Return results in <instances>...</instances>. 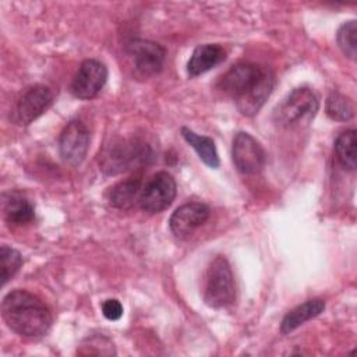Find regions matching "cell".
I'll use <instances>...</instances> for the list:
<instances>
[{
	"instance_id": "3",
	"label": "cell",
	"mask_w": 357,
	"mask_h": 357,
	"mask_svg": "<svg viewBox=\"0 0 357 357\" xmlns=\"http://www.w3.org/2000/svg\"><path fill=\"white\" fill-rule=\"evenodd\" d=\"M151 146L139 139H117L99 153V166L106 174H119L152 160Z\"/></svg>"
},
{
	"instance_id": "7",
	"label": "cell",
	"mask_w": 357,
	"mask_h": 357,
	"mask_svg": "<svg viewBox=\"0 0 357 357\" xmlns=\"http://www.w3.org/2000/svg\"><path fill=\"white\" fill-rule=\"evenodd\" d=\"M106 81H107L106 66L95 59H86L79 64L70 84V91L73 96L78 99H82V100L92 99L100 92Z\"/></svg>"
},
{
	"instance_id": "18",
	"label": "cell",
	"mask_w": 357,
	"mask_h": 357,
	"mask_svg": "<svg viewBox=\"0 0 357 357\" xmlns=\"http://www.w3.org/2000/svg\"><path fill=\"white\" fill-rule=\"evenodd\" d=\"M335 153L343 167L349 170L356 169V130H346L337 135Z\"/></svg>"
},
{
	"instance_id": "20",
	"label": "cell",
	"mask_w": 357,
	"mask_h": 357,
	"mask_svg": "<svg viewBox=\"0 0 357 357\" xmlns=\"http://www.w3.org/2000/svg\"><path fill=\"white\" fill-rule=\"evenodd\" d=\"M22 265V257L21 254L7 245H3L0 248V279L1 286H4L21 268Z\"/></svg>"
},
{
	"instance_id": "2",
	"label": "cell",
	"mask_w": 357,
	"mask_h": 357,
	"mask_svg": "<svg viewBox=\"0 0 357 357\" xmlns=\"http://www.w3.org/2000/svg\"><path fill=\"white\" fill-rule=\"evenodd\" d=\"M1 317L13 332L25 337L43 336L53 322L49 307L39 297L20 289L3 297Z\"/></svg>"
},
{
	"instance_id": "13",
	"label": "cell",
	"mask_w": 357,
	"mask_h": 357,
	"mask_svg": "<svg viewBox=\"0 0 357 357\" xmlns=\"http://www.w3.org/2000/svg\"><path fill=\"white\" fill-rule=\"evenodd\" d=\"M226 52L222 46L216 43H205L199 45L194 49L188 63H187V73L190 77H198L218 64L225 61Z\"/></svg>"
},
{
	"instance_id": "21",
	"label": "cell",
	"mask_w": 357,
	"mask_h": 357,
	"mask_svg": "<svg viewBox=\"0 0 357 357\" xmlns=\"http://www.w3.org/2000/svg\"><path fill=\"white\" fill-rule=\"evenodd\" d=\"M337 45L342 52L351 60L357 54V24L354 20L344 22L337 31Z\"/></svg>"
},
{
	"instance_id": "6",
	"label": "cell",
	"mask_w": 357,
	"mask_h": 357,
	"mask_svg": "<svg viewBox=\"0 0 357 357\" xmlns=\"http://www.w3.org/2000/svg\"><path fill=\"white\" fill-rule=\"evenodd\" d=\"M176 181L167 172H158L141 190L138 204L146 213H159L173 202Z\"/></svg>"
},
{
	"instance_id": "16",
	"label": "cell",
	"mask_w": 357,
	"mask_h": 357,
	"mask_svg": "<svg viewBox=\"0 0 357 357\" xmlns=\"http://www.w3.org/2000/svg\"><path fill=\"white\" fill-rule=\"evenodd\" d=\"M181 135L206 166L212 169H216L219 166V155L212 138L206 135H199L187 127L181 128Z\"/></svg>"
},
{
	"instance_id": "11",
	"label": "cell",
	"mask_w": 357,
	"mask_h": 357,
	"mask_svg": "<svg viewBox=\"0 0 357 357\" xmlns=\"http://www.w3.org/2000/svg\"><path fill=\"white\" fill-rule=\"evenodd\" d=\"M128 52L132 56L135 70L144 77L158 74L166 59V49L146 39H134L128 45Z\"/></svg>"
},
{
	"instance_id": "22",
	"label": "cell",
	"mask_w": 357,
	"mask_h": 357,
	"mask_svg": "<svg viewBox=\"0 0 357 357\" xmlns=\"http://www.w3.org/2000/svg\"><path fill=\"white\" fill-rule=\"evenodd\" d=\"M102 312H103L105 318H107L109 321H117L123 315V305L119 300L109 298V300L103 301Z\"/></svg>"
},
{
	"instance_id": "19",
	"label": "cell",
	"mask_w": 357,
	"mask_h": 357,
	"mask_svg": "<svg viewBox=\"0 0 357 357\" xmlns=\"http://www.w3.org/2000/svg\"><path fill=\"white\" fill-rule=\"evenodd\" d=\"M325 110L326 114L336 121H347L354 116L353 102L339 92H332L328 96Z\"/></svg>"
},
{
	"instance_id": "10",
	"label": "cell",
	"mask_w": 357,
	"mask_h": 357,
	"mask_svg": "<svg viewBox=\"0 0 357 357\" xmlns=\"http://www.w3.org/2000/svg\"><path fill=\"white\" fill-rule=\"evenodd\" d=\"M53 91L45 85L29 88L18 100L14 110V120L18 124L26 126L42 116L53 102Z\"/></svg>"
},
{
	"instance_id": "8",
	"label": "cell",
	"mask_w": 357,
	"mask_h": 357,
	"mask_svg": "<svg viewBox=\"0 0 357 357\" xmlns=\"http://www.w3.org/2000/svg\"><path fill=\"white\" fill-rule=\"evenodd\" d=\"M231 159L243 174H255L262 170L266 156L261 144L248 132L240 131L233 138Z\"/></svg>"
},
{
	"instance_id": "9",
	"label": "cell",
	"mask_w": 357,
	"mask_h": 357,
	"mask_svg": "<svg viewBox=\"0 0 357 357\" xmlns=\"http://www.w3.org/2000/svg\"><path fill=\"white\" fill-rule=\"evenodd\" d=\"M89 149V131L79 120L70 121L60 134L59 151L61 159L73 166L79 165Z\"/></svg>"
},
{
	"instance_id": "4",
	"label": "cell",
	"mask_w": 357,
	"mask_h": 357,
	"mask_svg": "<svg viewBox=\"0 0 357 357\" xmlns=\"http://www.w3.org/2000/svg\"><path fill=\"white\" fill-rule=\"evenodd\" d=\"M234 297L236 287L231 268L225 257L218 255L206 271L204 301L212 308H223L230 305Z\"/></svg>"
},
{
	"instance_id": "5",
	"label": "cell",
	"mask_w": 357,
	"mask_h": 357,
	"mask_svg": "<svg viewBox=\"0 0 357 357\" xmlns=\"http://www.w3.org/2000/svg\"><path fill=\"white\" fill-rule=\"evenodd\" d=\"M319 100L308 86L293 89L275 110V120L284 127L308 123L318 112Z\"/></svg>"
},
{
	"instance_id": "1",
	"label": "cell",
	"mask_w": 357,
	"mask_h": 357,
	"mask_svg": "<svg viewBox=\"0 0 357 357\" xmlns=\"http://www.w3.org/2000/svg\"><path fill=\"white\" fill-rule=\"evenodd\" d=\"M220 89L231 96L238 112L254 116L264 106L275 86V74L252 63H238L220 78Z\"/></svg>"
},
{
	"instance_id": "17",
	"label": "cell",
	"mask_w": 357,
	"mask_h": 357,
	"mask_svg": "<svg viewBox=\"0 0 357 357\" xmlns=\"http://www.w3.org/2000/svg\"><path fill=\"white\" fill-rule=\"evenodd\" d=\"M141 181L131 178L117 183L109 194V201L113 206L119 209H128L139 199L141 194Z\"/></svg>"
},
{
	"instance_id": "12",
	"label": "cell",
	"mask_w": 357,
	"mask_h": 357,
	"mask_svg": "<svg viewBox=\"0 0 357 357\" xmlns=\"http://www.w3.org/2000/svg\"><path fill=\"white\" fill-rule=\"evenodd\" d=\"M209 208L202 202H188L178 206L170 216L169 226L172 233L178 238L188 237L197 227L204 225L209 218Z\"/></svg>"
},
{
	"instance_id": "15",
	"label": "cell",
	"mask_w": 357,
	"mask_h": 357,
	"mask_svg": "<svg viewBox=\"0 0 357 357\" xmlns=\"http://www.w3.org/2000/svg\"><path fill=\"white\" fill-rule=\"evenodd\" d=\"M325 310V301L321 298H312L307 300L305 303L297 305L290 312L286 314L280 324V332L283 335H287L305 324L307 321L318 317Z\"/></svg>"
},
{
	"instance_id": "14",
	"label": "cell",
	"mask_w": 357,
	"mask_h": 357,
	"mask_svg": "<svg viewBox=\"0 0 357 357\" xmlns=\"http://www.w3.org/2000/svg\"><path fill=\"white\" fill-rule=\"evenodd\" d=\"M3 211L10 225L22 226L31 223L35 218L33 205L18 192H8L3 198Z\"/></svg>"
}]
</instances>
